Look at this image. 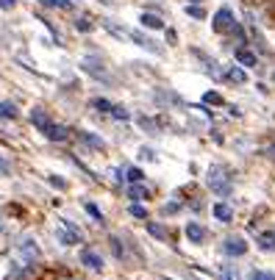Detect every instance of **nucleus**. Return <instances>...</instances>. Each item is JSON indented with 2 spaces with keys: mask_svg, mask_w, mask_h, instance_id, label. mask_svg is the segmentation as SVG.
I'll use <instances>...</instances> for the list:
<instances>
[{
  "mask_svg": "<svg viewBox=\"0 0 275 280\" xmlns=\"http://www.w3.org/2000/svg\"><path fill=\"white\" fill-rule=\"evenodd\" d=\"M209 186L217 194H231V180L225 178V169H220V167L209 169Z\"/></svg>",
  "mask_w": 275,
  "mask_h": 280,
  "instance_id": "nucleus-1",
  "label": "nucleus"
},
{
  "mask_svg": "<svg viewBox=\"0 0 275 280\" xmlns=\"http://www.w3.org/2000/svg\"><path fill=\"white\" fill-rule=\"evenodd\" d=\"M233 14L228 12V9H220V12L214 14V31L217 34H228V31H233Z\"/></svg>",
  "mask_w": 275,
  "mask_h": 280,
  "instance_id": "nucleus-2",
  "label": "nucleus"
},
{
  "mask_svg": "<svg viewBox=\"0 0 275 280\" xmlns=\"http://www.w3.org/2000/svg\"><path fill=\"white\" fill-rule=\"evenodd\" d=\"M222 250L228 252V255H245L247 252V244H245V238H225V244H222Z\"/></svg>",
  "mask_w": 275,
  "mask_h": 280,
  "instance_id": "nucleus-3",
  "label": "nucleus"
},
{
  "mask_svg": "<svg viewBox=\"0 0 275 280\" xmlns=\"http://www.w3.org/2000/svg\"><path fill=\"white\" fill-rule=\"evenodd\" d=\"M42 133L50 139V142H64L70 131H67V128H61V125H53V122H48V125L42 128Z\"/></svg>",
  "mask_w": 275,
  "mask_h": 280,
  "instance_id": "nucleus-4",
  "label": "nucleus"
},
{
  "mask_svg": "<svg viewBox=\"0 0 275 280\" xmlns=\"http://www.w3.org/2000/svg\"><path fill=\"white\" fill-rule=\"evenodd\" d=\"M81 261H84V266L95 269V272H100V269H103V258L97 255L95 250H84V252H81Z\"/></svg>",
  "mask_w": 275,
  "mask_h": 280,
  "instance_id": "nucleus-5",
  "label": "nucleus"
},
{
  "mask_svg": "<svg viewBox=\"0 0 275 280\" xmlns=\"http://www.w3.org/2000/svg\"><path fill=\"white\" fill-rule=\"evenodd\" d=\"M59 238L64 241V244H78V241H81V233L75 230V225H72V222H64V230L59 233Z\"/></svg>",
  "mask_w": 275,
  "mask_h": 280,
  "instance_id": "nucleus-6",
  "label": "nucleus"
},
{
  "mask_svg": "<svg viewBox=\"0 0 275 280\" xmlns=\"http://www.w3.org/2000/svg\"><path fill=\"white\" fill-rule=\"evenodd\" d=\"M42 280H84V277H78V274L67 272V269H48L42 274Z\"/></svg>",
  "mask_w": 275,
  "mask_h": 280,
  "instance_id": "nucleus-7",
  "label": "nucleus"
},
{
  "mask_svg": "<svg viewBox=\"0 0 275 280\" xmlns=\"http://www.w3.org/2000/svg\"><path fill=\"white\" fill-rule=\"evenodd\" d=\"M186 236H189V241H195V244H200V241H203V238H206V230L198 225V222H189V225H186Z\"/></svg>",
  "mask_w": 275,
  "mask_h": 280,
  "instance_id": "nucleus-8",
  "label": "nucleus"
},
{
  "mask_svg": "<svg viewBox=\"0 0 275 280\" xmlns=\"http://www.w3.org/2000/svg\"><path fill=\"white\" fill-rule=\"evenodd\" d=\"M84 70L86 72H92V75H95V78H100V81H106V72H103V67H100V61H97V59H86L84 61Z\"/></svg>",
  "mask_w": 275,
  "mask_h": 280,
  "instance_id": "nucleus-9",
  "label": "nucleus"
},
{
  "mask_svg": "<svg viewBox=\"0 0 275 280\" xmlns=\"http://www.w3.org/2000/svg\"><path fill=\"white\" fill-rule=\"evenodd\" d=\"M214 216H217V219H220V222H231L233 211L228 208L225 203H217V205H214Z\"/></svg>",
  "mask_w": 275,
  "mask_h": 280,
  "instance_id": "nucleus-10",
  "label": "nucleus"
},
{
  "mask_svg": "<svg viewBox=\"0 0 275 280\" xmlns=\"http://www.w3.org/2000/svg\"><path fill=\"white\" fill-rule=\"evenodd\" d=\"M236 59H239V64H245V67H256V56H253L250 50H245V48L236 50Z\"/></svg>",
  "mask_w": 275,
  "mask_h": 280,
  "instance_id": "nucleus-11",
  "label": "nucleus"
},
{
  "mask_svg": "<svg viewBox=\"0 0 275 280\" xmlns=\"http://www.w3.org/2000/svg\"><path fill=\"white\" fill-rule=\"evenodd\" d=\"M128 194H131V200H148L150 197V191L145 189V186H139V183H133L131 189H128Z\"/></svg>",
  "mask_w": 275,
  "mask_h": 280,
  "instance_id": "nucleus-12",
  "label": "nucleus"
},
{
  "mask_svg": "<svg viewBox=\"0 0 275 280\" xmlns=\"http://www.w3.org/2000/svg\"><path fill=\"white\" fill-rule=\"evenodd\" d=\"M81 142L89 144V147H95V150H103V147H106V144H103V139L92 136V133H81Z\"/></svg>",
  "mask_w": 275,
  "mask_h": 280,
  "instance_id": "nucleus-13",
  "label": "nucleus"
},
{
  "mask_svg": "<svg viewBox=\"0 0 275 280\" xmlns=\"http://www.w3.org/2000/svg\"><path fill=\"white\" fill-rule=\"evenodd\" d=\"M0 117L3 119H17V108L12 103H0Z\"/></svg>",
  "mask_w": 275,
  "mask_h": 280,
  "instance_id": "nucleus-14",
  "label": "nucleus"
},
{
  "mask_svg": "<svg viewBox=\"0 0 275 280\" xmlns=\"http://www.w3.org/2000/svg\"><path fill=\"white\" fill-rule=\"evenodd\" d=\"M142 25H145V28H156V31H159V28H162V20L156 17V14H142Z\"/></svg>",
  "mask_w": 275,
  "mask_h": 280,
  "instance_id": "nucleus-15",
  "label": "nucleus"
},
{
  "mask_svg": "<svg viewBox=\"0 0 275 280\" xmlns=\"http://www.w3.org/2000/svg\"><path fill=\"white\" fill-rule=\"evenodd\" d=\"M258 244H261V250H275V233H261Z\"/></svg>",
  "mask_w": 275,
  "mask_h": 280,
  "instance_id": "nucleus-16",
  "label": "nucleus"
},
{
  "mask_svg": "<svg viewBox=\"0 0 275 280\" xmlns=\"http://www.w3.org/2000/svg\"><path fill=\"white\" fill-rule=\"evenodd\" d=\"M245 72L239 70V67H231V70H228V81H233V84H245Z\"/></svg>",
  "mask_w": 275,
  "mask_h": 280,
  "instance_id": "nucleus-17",
  "label": "nucleus"
},
{
  "mask_svg": "<svg viewBox=\"0 0 275 280\" xmlns=\"http://www.w3.org/2000/svg\"><path fill=\"white\" fill-rule=\"evenodd\" d=\"M148 230H150V236H156V238H167V230H164L159 222H148Z\"/></svg>",
  "mask_w": 275,
  "mask_h": 280,
  "instance_id": "nucleus-18",
  "label": "nucleus"
},
{
  "mask_svg": "<svg viewBox=\"0 0 275 280\" xmlns=\"http://www.w3.org/2000/svg\"><path fill=\"white\" fill-rule=\"evenodd\" d=\"M31 119H34V125H36V128H39V131H42V128H45V125H48V122H50V119H48V117H45V114H42V111H39V108H36V111H34V114H31Z\"/></svg>",
  "mask_w": 275,
  "mask_h": 280,
  "instance_id": "nucleus-19",
  "label": "nucleus"
},
{
  "mask_svg": "<svg viewBox=\"0 0 275 280\" xmlns=\"http://www.w3.org/2000/svg\"><path fill=\"white\" fill-rule=\"evenodd\" d=\"M220 277L222 280H239V272H236V266H222L220 269Z\"/></svg>",
  "mask_w": 275,
  "mask_h": 280,
  "instance_id": "nucleus-20",
  "label": "nucleus"
},
{
  "mask_svg": "<svg viewBox=\"0 0 275 280\" xmlns=\"http://www.w3.org/2000/svg\"><path fill=\"white\" fill-rule=\"evenodd\" d=\"M42 3L45 6H56V9H70L72 6L70 0H42Z\"/></svg>",
  "mask_w": 275,
  "mask_h": 280,
  "instance_id": "nucleus-21",
  "label": "nucleus"
},
{
  "mask_svg": "<svg viewBox=\"0 0 275 280\" xmlns=\"http://www.w3.org/2000/svg\"><path fill=\"white\" fill-rule=\"evenodd\" d=\"M186 14H189V17H195V20H203L206 17V12L200 6H189V9H186Z\"/></svg>",
  "mask_w": 275,
  "mask_h": 280,
  "instance_id": "nucleus-22",
  "label": "nucleus"
},
{
  "mask_svg": "<svg viewBox=\"0 0 275 280\" xmlns=\"http://www.w3.org/2000/svg\"><path fill=\"white\" fill-rule=\"evenodd\" d=\"M111 117H117V119H128V111L122 106H111Z\"/></svg>",
  "mask_w": 275,
  "mask_h": 280,
  "instance_id": "nucleus-23",
  "label": "nucleus"
},
{
  "mask_svg": "<svg viewBox=\"0 0 275 280\" xmlns=\"http://www.w3.org/2000/svg\"><path fill=\"white\" fill-rule=\"evenodd\" d=\"M142 178H145L142 169H128V180H131V183H139Z\"/></svg>",
  "mask_w": 275,
  "mask_h": 280,
  "instance_id": "nucleus-24",
  "label": "nucleus"
},
{
  "mask_svg": "<svg viewBox=\"0 0 275 280\" xmlns=\"http://www.w3.org/2000/svg\"><path fill=\"white\" fill-rule=\"evenodd\" d=\"M250 280H275V274L272 272H253Z\"/></svg>",
  "mask_w": 275,
  "mask_h": 280,
  "instance_id": "nucleus-25",
  "label": "nucleus"
},
{
  "mask_svg": "<svg viewBox=\"0 0 275 280\" xmlns=\"http://www.w3.org/2000/svg\"><path fill=\"white\" fill-rule=\"evenodd\" d=\"M92 106L100 108V111H108V114H111V103H108V100H92Z\"/></svg>",
  "mask_w": 275,
  "mask_h": 280,
  "instance_id": "nucleus-26",
  "label": "nucleus"
},
{
  "mask_svg": "<svg viewBox=\"0 0 275 280\" xmlns=\"http://www.w3.org/2000/svg\"><path fill=\"white\" fill-rule=\"evenodd\" d=\"M131 214H133V216H139V219H145V216H148V211H145L142 205H131Z\"/></svg>",
  "mask_w": 275,
  "mask_h": 280,
  "instance_id": "nucleus-27",
  "label": "nucleus"
},
{
  "mask_svg": "<svg viewBox=\"0 0 275 280\" xmlns=\"http://www.w3.org/2000/svg\"><path fill=\"white\" fill-rule=\"evenodd\" d=\"M203 100H206V103H214V106H220V103H222V97H220V95H214V92H209V95H206Z\"/></svg>",
  "mask_w": 275,
  "mask_h": 280,
  "instance_id": "nucleus-28",
  "label": "nucleus"
},
{
  "mask_svg": "<svg viewBox=\"0 0 275 280\" xmlns=\"http://www.w3.org/2000/svg\"><path fill=\"white\" fill-rule=\"evenodd\" d=\"M78 31H92V23H89V20H78Z\"/></svg>",
  "mask_w": 275,
  "mask_h": 280,
  "instance_id": "nucleus-29",
  "label": "nucleus"
},
{
  "mask_svg": "<svg viewBox=\"0 0 275 280\" xmlns=\"http://www.w3.org/2000/svg\"><path fill=\"white\" fill-rule=\"evenodd\" d=\"M86 211H89V214L95 216V219H100V211H97V208H95V205H92V203H86Z\"/></svg>",
  "mask_w": 275,
  "mask_h": 280,
  "instance_id": "nucleus-30",
  "label": "nucleus"
},
{
  "mask_svg": "<svg viewBox=\"0 0 275 280\" xmlns=\"http://www.w3.org/2000/svg\"><path fill=\"white\" fill-rule=\"evenodd\" d=\"M0 6H3V9H14V0H0Z\"/></svg>",
  "mask_w": 275,
  "mask_h": 280,
  "instance_id": "nucleus-31",
  "label": "nucleus"
},
{
  "mask_svg": "<svg viewBox=\"0 0 275 280\" xmlns=\"http://www.w3.org/2000/svg\"><path fill=\"white\" fill-rule=\"evenodd\" d=\"M0 169H3V172H9V167H6V164H3V161H0Z\"/></svg>",
  "mask_w": 275,
  "mask_h": 280,
  "instance_id": "nucleus-32",
  "label": "nucleus"
},
{
  "mask_svg": "<svg viewBox=\"0 0 275 280\" xmlns=\"http://www.w3.org/2000/svg\"><path fill=\"white\" fill-rule=\"evenodd\" d=\"M192 3H200V0H192Z\"/></svg>",
  "mask_w": 275,
  "mask_h": 280,
  "instance_id": "nucleus-33",
  "label": "nucleus"
}]
</instances>
